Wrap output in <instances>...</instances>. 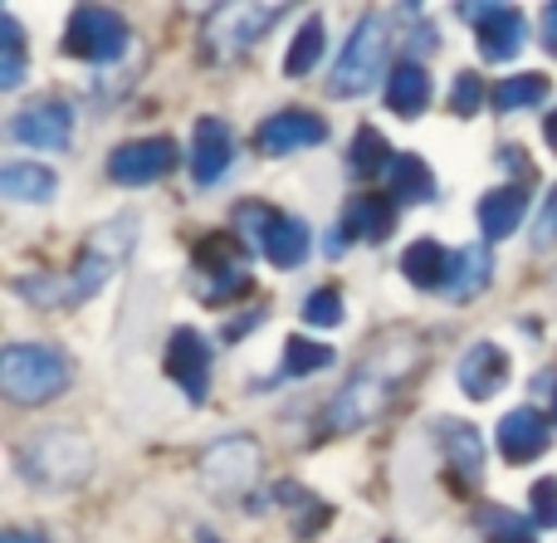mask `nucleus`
Listing matches in <instances>:
<instances>
[{
  "mask_svg": "<svg viewBox=\"0 0 557 543\" xmlns=\"http://www.w3.org/2000/svg\"><path fill=\"white\" fill-rule=\"evenodd\" d=\"M416 362V348H382L376 358H367L352 372L347 387H337V397L327 402V431H362L386 402L396 397V382L406 378V368Z\"/></svg>",
  "mask_w": 557,
  "mask_h": 543,
  "instance_id": "obj_1",
  "label": "nucleus"
},
{
  "mask_svg": "<svg viewBox=\"0 0 557 543\" xmlns=\"http://www.w3.org/2000/svg\"><path fill=\"white\" fill-rule=\"evenodd\" d=\"M69 382H74V362L49 343H10L0 353V392L15 407H39V402L64 397Z\"/></svg>",
  "mask_w": 557,
  "mask_h": 543,
  "instance_id": "obj_2",
  "label": "nucleus"
},
{
  "mask_svg": "<svg viewBox=\"0 0 557 543\" xmlns=\"http://www.w3.org/2000/svg\"><path fill=\"white\" fill-rule=\"evenodd\" d=\"M386 49H392V25H386L382 10H367V15L357 20V29L347 35L343 54H337L333 78H327V94L362 98L367 88L386 74Z\"/></svg>",
  "mask_w": 557,
  "mask_h": 543,
  "instance_id": "obj_3",
  "label": "nucleus"
},
{
  "mask_svg": "<svg viewBox=\"0 0 557 543\" xmlns=\"http://www.w3.org/2000/svg\"><path fill=\"white\" fill-rule=\"evenodd\" d=\"M15 460H20V476H25V480L64 490V485H78V480L88 476L94 451H88V441L78 436V431L49 427V431H35L29 441H20Z\"/></svg>",
  "mask_w": 557,
  "mask_h": 543,
  "instance_id": "obj_4",
  "label": "nucleus"
},
{
  "mask_svg": "<svg viewBox=\"0 0 557 543\" xmlns=\"http://www.w3.org/2000/svg\"><path fill=\"white\" fill-rule=\"evenodd\" d=\"M235 231L250 235L274 270H298V264L308 260V245H313L304 221H294L288 211H274V206H264V201L235 206Z\"/></svg>",
  "mask_w": 557,
  "mask_h": 543,
  "instance_id": "obj_5",
  "label": "nucleus"
},
{
  "mask_svg": "<svg viewBox=\"0 0 557 543\" xmlns=\"http://www.w3.org/2000/svg\"><path fill=\"white\" fill-rule=\"evenodd\" d=\"M137 240V215H123V221H108L98 225L94 235H88V245L78 250L74 260V280H69V299H94L98 289H103L108 280H113V270L127 260V250H133Z\"/></svg>",
  "mask_w": 557,
  "mask_h": 543,
  "instance_id": "obj_6",
  "label": "nucleus"
},
{
  "mask_svg": "<svg viewBox=\"0 0 557 543\" xmlns=\"http://www.w3.org/2000/svg\"><path fill=\"white\" fill-rule=\"evenodd\" d=\"M278 15H284V5H215L206 20V49L215 59L245 54L278 25Z\"/></svg>",
  "mask_w": 557,
  "mask_h": 543,
  "instance_id": "obj_7",
  "label": "nucleus"
},
{
  "mask_svg": "<svg viewBox=\"0 0 557 543\" xmlns=\"http://www.w3.org/2000/svg\"><path fill=\"white\" fill-rule=\"evenodd\" d=\"M196 274H201V294L206 304H225L235 294L250 289V270H245V250H240V235L221 231V235H206L196 245Z\"/></svg>",
  "mask_w": 557,
  "mask_h": 543,
  "instance_id": "obj_8",
  "label": "nucleus"
},
{
  "mask_svg": "<svg viewBox=\"0 0 557 543\" xmlns=\"http://www.w3.org/2000/svg\"><path fill=\"white\" fill-rule=\"evenodd\" d=\"M64 49L78 59H88V64H113V59H123V49H127V20L113 15V10H103V5H78L74 15H69Z\"/></svg>",
  "mask_w": 557,
  "mask_h": 543,
  "instance_id": "obj_9",
  "label": "nucleus"
},
{
  "mask_svg": "<svg viewBox=\"0 0 557 543\" xmlns=\"http://www.w3.org/2000/svg\"><path fill=\"white\" fill-rule=\"evenodd\" d=\"M460 15L474 25L480 54L490 64H509L523 49V10L519 5H460Z\"/></svg>",
  "mask_w": 557,
  "mask_h": 543,
  "instance_id": "obj_10",
  "label": "nucleus"
},
{
  "mask_svg": "<svg viewBox=\"0 0 557 543\" xmlns=\"http://www.w3.org/2000/svg\"><path fill=\"white\" fill-rule=\"evenodd\" d=\"M211 343L201 338L196 329H172V338H166V378L176 382V387L186 392L191 402H206V392H211Z\"/></svg>",
  "mask_w": 557,
  "mask_h": 543,
  "instance_id": "obj_11",
  "label": "nucleus"
},
{
  "mask_svg": "<svg viewBox=\"0 0 557 543\" xmlns=\"http://www.w3.org/2000/svg\"><path fill=\"white\" fill-rule=\"evenodd\" d=\"M260 476V446L250 436H225L201 456V480L221 495H235Z\"/></svg>",
  "mask_w": 557,
  "mask_h": 543,
  "instance_id": "obj_12",
  "label": "nucleus"
},
{
  "mask_svg": "<svg viewBox=\"0 0 557 543\" xmlns=\"http://www.w3.org/2000/svg\"><path fill=\"white\" fill-rule=\"evenodd\" d=\"M176 166V143L172 137H137V143L113 147L108 157V176L123 186H147Z\"/></svg>",
  "mask_w": 557,
  "mask_h": 543,
  "instance_id": "obj_13",
  "label": "nucleus"
},
{
  "mask_svg": "<svg viewBox=\"0 0 557 543\" xmlns=\"http://www.w3.org/2000/svg\"><path fill=\"white\" fill-rule=\"evenodd\" d=\"M327 137V123L318 113H304V108H284V113H270L260 127H255V143H260L264 157H288L304 152V147H318Z\"/></svg>",
  "mask_w": 557,
  "mask_h": 543,
  "instance_id": "obj_14",
  "label": "nucleus"
},
{
  "mask_svg": "<svg viewBox=\"0 0 557 543\" xmlns=\"http://www.w3.org/2000/svg\"><path fill=\"white\" fill-rule=\"evenodd\" d=\"M235 162V127L225 118H196L191 127V176L196 186H215Z\"/></svg>",
  "mask_w": 557,
  "mask_h": 543,
  "instance_id": "obj_15",
  "label": "nucleus"
},
{
  "mask_svg": "<svg viewBox=\"0 0 557 543\" xmlns=\"http://www.w3.org/2000/svg\"><path fill=\"white\" fill-rule=\"evenodd\" d=\"M509 372H513L509 353H504L499 343H490V338L470 343V348H465V358L455 362V382H460V392L470 402H490L494 392L509 382Z\"/></svg>",
  "mask_w": 557,
  "mask_h": 543,
  "instance_id": "obj_16",
  "label": "nucleus"
},
{
  "mask_svg": "<svg viewBox=\"0 0 557 543\" xmlns=\"http://www.w3.org/2000/svg\"><path fill=\"white\" fill-rule=\"evenodd\" d=\"M69 133H74V113L64 103H29L10 118V137L20 147H39V152L69 147Z\"/></svg>",
  "mask_w": 557,
  "mask_h": 543,
  "instance_id": "obj_17",
  "label": "nucleus"
},
{
  "mask_svg": "<svg viewBox=\"0 0 557 543\" xmlns=\"http://www.w3.org/2000/svg\"><path fill=\"white\" fill-rule=\"evenodd\" d=\"M494 441H499L509 466H529V460H539L543 451H548V417H539L533 407H519L499 421Z\"/></svg>",
  "mask_w": 557,
  "mask_h": 543,
  "instance_id": "obj_18",
  "label": "nucleus"
},
{
  "mask_svg": "<svg viewBox=\"0 0 557 543\" xmlns=\"http://www.w3.org/2000/svg\"><path fill=\"white\" fill-rule=\"evenodd\" d=\"M425 103H431V74H425L416 59L392 64V74H386V108L411 123V118L425 113Z\"/></svg>",
  "mask_w": 557,
  "mask_h": 543,
  "instance_id": "obj_19",
  "label": "nucleus"
},
{
  "mask_svg": "<svg viewBox=\"0 0 557 543\" xmlns=\"http://www.w3.org/2000/svg\"><path fill=\"white\" fill-rule=\"evenodd\" d=\"M523 211H529V192L523 186H499L480 201V231L484 240H509L523 225Z\"/></svg>",
  "mask_w": 557,
  "mask_h": 543,
  "instance_id": "obj_20",
  "label": "nucleus"
},
{
  "mask_svg": "<svg viewBox=\"0 0 557 543\" xmlns=\"http://www.w3.org/2000/svg\"><path fill=\"white\" fill-rule=\"evenodd\" d=\"M435 441H441L445 460H450L460 476L480 480V470H484V441H480V431L465 427V421L441 417V421H435Z\"/></svg>",
  "mask_w": 557,
  "mask_h": 543,
  "instance_id": "obj_21",
  "label": "nucleus"
},
{
  "mask_svg": "<svg viewBox=\"0 0 557 543\" xmlns=\"http://www.w3.org/2000/svg\"><path fill=\"white\" fill-rule=\"evenodd\" d=\"M396 225V201L392 196H357L352 206L343 211V231L352 235V240H386Z\"/></svg>",
  "mask_w": 557,
  "mask_h": 543,
  "instance_id": "obj_22",
  "label": "nucleus"
},
{
  "mask_svg": "<svg viewBox=\"0 0 557 543\" xmlns=\"http://www.w3.org/2000/svg\"><path fill=\"white\" fill-rule=\"evenodd\" d=\"M490 280H494L490 245H465V250L450 255V280H445V294H450V299H474Z\"/></svg>",
  "mask_w": 557,
  "mask_h": 543,
  "instance_id": "obj_23",
  "label": "nucleus"
},
{
  "mask_svg": "<svg viewBox=\"0 0 557 543\" xmlns=\"http://www.w3.org/2000/svg\"><path fill=\"white\" fill-rule=\"evenodd\" d=\"M401 274L416 289H445V280H450V250L435 240H411L401 250Z\"/></svg>",
  "mask_w": 557,
  "mask_h": 543,
  "instance_id": "obj_24",
  "label": "nucleus"
},
{
  "mask_svg": "<svg viewBox=\"0 0 557 543\" xmlns=\"http://www.w3.org/2000/svg\"><path fill=\"white\" fill-rule=\"evenodd\" d=\"M54 186H59V176L39 162H5L0 166V192H5L10 201H49Z\"/></svg>",
  "mask_w": 557,
  "mask_h": 543,
  "instance_id": "obj_25",
  "label": "nucleus"
},
{
  "mask_svg": "<svg viewBox=\"0 0 557 543\" xmlns=\"http://www.w3.org/2000/svg\"><path fill=\"white\" fill-rule=\"evenodd\" d=\"M386 186H392V201H431L435 196V176L431 166L416 152H396V162L386 166Z\"/></svg>",
  "mask_w": 557,
  "mask_h": 543,
  "instance_id": "obj_26",
  "label": "nucleus"
},
{
  "mask_svg": "<svg viewBox=\"0 0 557 543\" xmlns=\"http://www.w3.org/2000/svg\"><path fill=\"white\" fill-rule=\"evenodd\" d=\"M548 98V74H509L490 88V103L499 113H523V108H539Z\"/></svg>",
  "mask_w": 557,
  "mask_h": 543,
  "instance_id": "obj_27",
  "label": "nucleus"
},
{
  "mask_svg": "<svg viewBox=\"0 0 557 543\" xmlns=\"http://www.w3.org/2000/svg\"><path fill=\"white\" fill-rule=\"evenodd\" d=\"M392 162H396L392 143H386L376 127H357L352 147H347V172L352 176H376V172H386Z\"/></svg>",
  "mask_w": 557,
  "mask_h": 543,
  "instance_id": "obj_28",
  "label": "nucleus"
},
{
  "mask_svg": "<svg viewBox=\"0 0 557 543\" xmlns=\"http://www.w3.org/2000/svg\"><path fill=\"white\" fill-rule=\"evenodd\" d=\"M323 49H327V35H323V20H304V29L294 35V45H288V54H284V74L288 78H304V74H313L318 69V59H323Z\"/></svg>",
  "mask_w": 557,
  "mask_h": 543,
  "instance_id": "obj_29",
  "label": "nucleus"
},
{
  "mask_svg": "<svg viewBox=\"0 0 557 543\" xmlns=\"http://www.w3.org/2000/svg\"><path fill=\"white\" fill-rule=\"evenodd\" d=\"M25 84V35H20L15 15H0V88H20Z\"/></svg>",
  "mask_w": 557,
  "mask_h": 543,
  "instance_id": "obj_30",
  "label": "nucleus"
},
{
  "mask_svg": "<svg viewBox=\"0 0 557 543\" xmlns=\"http://www.w3.org/2000/svg\"><path fill=\"white\" fill-rule=\"evenodd\" d=\"M337 353L327 343H313V338H288L284 343V378H313V372L333 368Z\"/></svg>",
  "mask_w": 557,
  "mask_h": 543,
  "instance_id": "obj_31",
  "label": "nucleus"
},
{
  "mask_svg": "<svg viewBox=\"0 0 557 543\" xmlns=\"http://www.w3.org/2000/svg\"><path fill=\"white\" fill-rule=\"evenodd\" d=\"M304 323L308 329H337V323H343V294L337 289H313L304 299Z\"/></svg>",
  "mask_w": 557,
  "mask_h": 543,
  "instance_id": "obj_32",
  "label": "nucleus"
},
{
  "mask_svg": "<svg viewBox=\"0 0 557 543\" xmlns=\"http://www.w3.org/2000/svg\"><path fill=\"white\" fill-rule=\"evenodd\" d=\"M484 98H490V88H484L480 74H460L450 88V113L455 118H474L484 108Z\"/></svg>",
  "mask_w": 557,
  "mask_h": 543,
  "instance_id": "obj_33",
  "label": "nucleus"
},
{
  "mask_svg": "<svg viewBox=\"0 0 557 543\" xmlns=\"http://www.w3.org/2000/svg\"><path fill=\"white\" fill-rule=\"evenodd\" d=\"M529 499H533V525H539V529H557V480L553 476L539 480Z\"/></svg>",
  "mask_w": 557,
  "mask_h": 543,
  "instance_id": "obj_34",
  "label": "nucleus"
},
{
  "mask_svg": "<svg viewBox=\"0 0 557 543\" xmlns=\"http://www.w3.org/2000/svg\"><path fill=\"white\" fill-rule=\"evenodd\" d=\"M533 245H557V186L548 192V201H543V211H539V231H533Z\"/></svg>",
  "mask_w": 557,
  "mask_h": 543,
  "instance_id": "obj_35",
  "label": "nucleus"
},
{
  "mask_svg": "<svg viewBox=\"0 0 557 543\" xmlns=\"http://www.w3.org/2000/svg\"><path fill=\"white\" fill-rule=\"evenodd\" d=\"M543 45H548V54H557V0L543 10Z\"/></svg>",
  "mask_w": 557,
  "mask_h": 543,
  "instance_id": "obj_36",
  "label": "nucleus"
},
{
  "mask_svg": "<svg viewBox=\"0 0 557 543\" xmlns=\"http://www.w3.org/2000/svg\"><path fill=\"white\" fill-rule=\"evenodd\" d=\"M543 143H548L553 152H557V108H553L548 118H543Z\"/></svg>",
  "mask_w": 557,
  "mask_h": 543,
  "instance_id": "obj_37",
  "label": "nucleus"
},
{
  "mask_svg": "<svg viewBox=\"0 0 557 543\" xmlns=\"http://www.w3.org/2000/svg\"><path fill=\"white\" fill-rule=\"evenodd\" d=\"M0 543H45V539H35V534H20V529H10V534L0 539Z\"/></svg>",
  "mask_w": 557,
  "mask_h": 543,
  "instance_id": "obj_38",
  "label": "nucleus"
},
{
  "mask_svg": "<svg viewBox=\"0 0 557 543\" xmlns=\"http://www.w3.org/2000/svg\"><path fill=\"white\" fill-rule=\"evenodd\" d=\"M553 421H557V392H553Z\"/></svg>",
  "mask_w": 557,
  "mask_h": 543,
  "instance_id": "obj_39",
  "label": "nucleus"
},
{
  "mask_svg": "<svg viewBox=\"0 0 557 543\" xmlns=\"http://www.w3.org/2000/svg\"><path fill=\"white\" fill-rule=\"evenodd\" d=\"M513 543H533V539H513Z\"/></svg>",
  "mask_w": 557,
  "mask_h": 543,
  "instance_id": "obj_40",
  "label": "nucleus"
}]
</instances>
